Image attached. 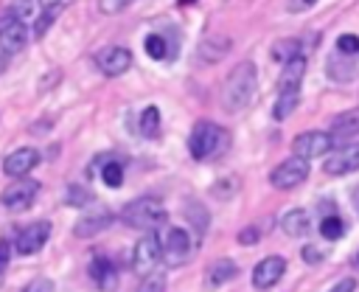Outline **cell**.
I'll use <instances>...</instances> for the list:
<instances>
[{
    "label": "cell",
    "mask_w": 359,
    "mask_h": 292,
    "mask_svg": "<svg viewBox=\"0 0 359 292\" xmlns=\"http://www.w3.org/2000/svg\"><path fill=\"white\" fill-rule=\"evenodd\" d=\"M230 146V132L216 124V121H196L194 129H191V138H188V149H191V157L194 160H216L227 152Z\"/></svg>",
    "instance_id": "6da1fadb"
},
{
    "label": "cell",
    "mask_w": 359,
    "mask_h": 292,
    "mask_svg": "<svg viewBox=\"0 0 359 292\" xmlns=\"http://www.w3.org/2000/svg\"><path fill=\"white\" fill-rule=\"evenodd\" d=\"M255 81H258V73H255V65L252 62H238L227 79H224V87H222V107L227 112H241L252 93H255Z\"/></svg>",
    "instance_id": "7a4b0ae2"
},
{
    "label": "cell",
    "mask_w": 359,
    "mask_h": 292,
    "mask_svg": "<svg viewBox=\"0 0 359 292\" xmlns=\"http://www.w3.org/2000/svg\"><path fill=\"white\" fill-rule=\"evenodd\" d=\"M165 219H168V213H165L160 197H154V194H143V197L126 202L121 211V222L129 227H137V230H154Z\"/></svg>",
    "instance_id": "3957f363"
},
{
    "label": "cell",
    "mask_w": 359,
    "mask_h": 292,
    "mask_svg": "<svg viewBox=\"0 0 359 292\" xmlns=\"http://www.w3.org/2000/svg\"><path fill=\"white\" fill-rule=\"evenodd\" d=\"M160 261H163L160 239H157L154 233H146V236L135 244V250H132V270H135L140 278H149V275L157 272Z\"/></svg>",
    "instance_id": "277c9868"
},
{
    "label": "cell",
    "mask_w": 359,
    "mask_h": 292,
    "mask_svg": "<svg viewBox=\"0 0 359 292\" xmlns=\"http://www.w3.org/2000/svg\"><path fill=\"white\" fill-rule=\"evenodd\" d=\"M306 177H309V160L294 157V154L286 157L283 163H278V166L269 171V182H272L275 188H280V191H292V188L303 185Z\"/></svg>",
    "instance_id": "5b68a950"
},
{
    "label": "cell",
    "mask_w": 359,
    "mask_h": 292,
    "mask_svg": "<svg viewBox=\"0 0 359 292\" xmlns=\"http://www.w3.org/2000/svg\"><path fill=\"white\" fill-rule=\"evenodd\" d=\"M160 250H163V261L168 267H177L185 264L188 255L194 253V239L188 236L185 227H168L165 236L160 239Z\"/></svg>",
    "instance_id": "8992f818"
},
{
    "label": "cell",
    "mask_w": 359,
    "mask_h": 292,
    "mask_svg": "<svg viewBox=\"0 0 359 292\" xmlns=\"http://www.w3.org/2000/svg\"><path fill=\"white\" fill-rule=\"evenodd\" d=\"M331 149H334L331 132H320V129L300 132V135L292 140V154H294V157H303V160L323 157V154H328Z\"/></svg>",
    "instance_id": "52a82bcc"
},
{
    "label": "cell",
    "mask_w": 359,
    "mask_h": 292,
    "mask_svg": "<svg viewBox=\"0 0 359 292\" xmlns=\"http://www.w3.org/2000/svg\"><path fill=\"white\" fill-rule=\"evenodd\" d=\"M39 194V182L36 180H28V177H20L17 182H11L3 194H0V202L8 208V211H25L34 205Z\"/></svg>",
    "instance_id": "ba28073f"
},
{
    "label": "cell",
    "mask_w": 359,
    "mask_h": 292,
    "mask_svg": "<svg viewBox=\"0 0 359 292\" xmlns=\"http://www.w3.org/2000/svg\"><path fill=\"white\" fill-rule=\"evenodd\" d=\"M359 168V140L356 143H345L339 149H334L331 154H325V163H323V171L331 174V177H342V174H351Z\"/></svg>",
    "instance_id": "9c48e42d"
},
{
    "label": "cell",
    "mask_w": 359,
    "mask_h": 292,
    "mask_svg": "<svg viewBox=\"0 0 359 292\" xmlns=\"http://www.w3.org/2000/svg\"><path fill=\"white\" fill-rule=\"evenodd\" d=\"M95 65H98V70L104 76L115 79V76H123L132 67V53L126 48H121V45H107V48H101L95 53Z\"/></svg>",
    "instance_id": "30bf717a"
},
{
    "label": "cell",
    "mask_w": 359,
    "mask_h": 292,
    "mask_svg": "<svg viewBox=\"0 0 359 292\" xmlns=\"http://www.w3.org/2000/svg\"><path fill=\"white\" fill-rule=\"evenodd\" d=\"M48 236H50V222H31L17 233L14 247H17L20 255H34V253H39L45 247Z\"/></svg>",
    "instance_id": "8fae6325"
},
{
    "label": "cell",
    "mask_w": 359,
    "mask_h": 292,
    "mask_svg": "<svg viewBox=\"0 0 359 292\" xmlns=\"http://www.w3.org/2000/svg\"><path fill=\"white\" fill-rule=\"evenodd\" d=\"M283 272H286V258L283 255H266L252 270V286L255 289H269L283 278Z\"/></svg>",
    "instance_id": "7c38bea8"
},
{
    "label": "cell",
    "mask_w": 359,
    "mask_h": 292,
    "mask_svg": "<svg viewBox=\"0 0 359 292\" xmlns=\"http://www.w3.org/2000/svg\"><path fill=\"white\" fill-rule=\"evenodd\" d=\"M28 42V31L22 25V20H17L14 14H6L0 17V48L3 53H17L22 51Z\"/></svg>",
    "instance_id": "4fadbf2b"
},
{
    "label": "cell",
    "mask_w": 359,
    "mask_h": 292,
    "mask_svg": "<svg viewBox=\"0 0 359 292\" xmlns=\"http://www.w3.org/2000/svg\"><path fill=\"white\" fill-rule=\"evenodd\" d=\"M39 163V152L36 149H31V146H22V149H14L6 160H3V171L8 174V177H28V171L34 168Z\"/></svg>",
    "instance_id": "5bb4252c"
},
{
    "label": "cell",
    "mask_w": 359,
    "mask_h": 292,
    "mask_svg": "<svg viewBox=\"0 0 359 292\" xmlns=\"http://www.w3.org/2000/svg\"><path fill=\"white\" fill-rule=\"evenodd\" d=\"M112 225V211L109 208H104V205H98L95 211H90V213H84V216H79V222H76V236L79 239H90V236H95V233H101V230H107Z\"/></svg>",
    "instance_id": "9a60e30c"
},
{
    "label": "cell",
    "mask_w": 359,
    "mask_h": 292,
    "mask_svg": "<svg viewBox=\"0 0 359 292\" xmlns=\"http://www.w3.org/2000/svg\"><path fill=\"white\" fill-rule=\"evenodd\" d=\"M90 278H93V284H95L101 292H115V286H118V270H115L112 258L95 255V258L90 261Z\"/></svg>",
    "instance_id": "2e32d148"
},
{
    "label": "cell",
    "mask_w": 359,
    "mask_h": 292,
    "mask_svg": "<svg viewBox=\"0 0 359 292\" xmlns=\"http://www.w3.org/2000/svg\"><path fill=\"white\" fill-rule=\"evenodd\" d=\"M306 76V56H297L283 65L278 79V93H300V81Z\"/></svg>",
    "instance_id": "e0dca14e"
},
{
    "label": "cell",
    "mask_w": 359,
    "mask_h": 292,
    "mask_svg": "<svg viewBox=\"0 0 359 292\" xmlns=\"http://www.w3.org/2000/svg\"><path fill=\"white\" fill-rule=\"evenodd\" d=\"M356 135H359V107H353V109H348V112H342V115H337L331 121V138H334V143L337 140H351Z\"/></svg>",
    "instance_id": "ac0fdd59"
},
{
    "label": "cell",
    "mask_w": 359,
    "mask_h": 292,
    "mask_svg": "<svg viewBox=\"0 0 359 292\" xmlns=\"http://www.w3.org/2000/svg\"><path fill=\"white\" fill-rule=\"evenodd\" d=\"M309 227H311V219H309V213H306L303 208H292V211H286V213L280 216V230H283L286 236H292V239L306 236Z\"/></svg>",
    "instance_id": "d6986e66"
},
{
    "label": "cell",
    "mask_w": 359,
    "mask_h": 292,
    "mask_svg": "<svg viewBox=\"0 0 359 292\" xmlns=\"http://www.w3.org/2000/svg\"><path fill=\"white\" fill-rule=\"evenodd\" d=\"M325 73L334 81H348V79L356 76V62H353V56H342V53L334 51L331 59H328V65H325Z\"/></svg>",
    "instance_id": "ffe728a7"
},
{
    "label": "cell",
    "mask_w": 359,
    "mask_h": 292,
    "mask_svg": "<svg viewBox=\"0 0 359 292\" xmlns=\"http://www.w3.org/2000/svg\"><path fill=\"white\" fill-rule=\"evenodd\" d=\"M269 53H272V59L280 62V65H286V62H292V59H297V56H306V53H303V39H297V36L278 39V42L269 48Z\"/></svg>",
    "instance_id": "44dd1931"
},
{
    "label": "cell",
    "mask_w": 359,
    "mask_h": 292,
    "mask_svg": "<svg viewBox=\"0 0 359 292\" xmlns=\"http://www.w3.org/2000/svg\"><path fill=\"white\" fill-rule=\"evenodd\" d=\"M238 275V267L233 258H216L210 267H208V284L210 286H222L227 281H233Z\"/></svg>",
    "instance_id": "7402d4cb"
},
{
    "label": "cell",
    "mask_w": 359,
    "mask_h": 292,
    "mask_svg": "<svg viewBox=\"0 0 359 292\" xmlns=\"http://www.w3.org/2000/svg\"><path fill=\"white\" fill-rule=\"evenodd\" d=\"M227 51H230V39H224V36H208V39L199 45V56H202L205 62H219Z\"/></svg>",
    "instance_id": "603a6c76"
},
{
    "label": "cell",
    "mask_w": 359,
    "mask_h": 292,
    "mask_svg": "<svg viewBox=\"0 0 359 292\" xmlns=\"http://www.w3.org/2000/svg\"><path fill=\"white\" fill-rule=\"evenodd\" d=\"M101 180L109 185V188H118L121 182H123V163L118 160V157H101Z\"/></svg>",
    "instance_id": "cb8c5ba5"
},
{
    "label": "cell",
    "mask_w": 359,
    "mask_h": 292,
    "mask_svg": "<svg viewBox=\"0 0 359 292\" xmlns=\"http://www.w3.org/2000/svg\"><path fill=\"white\" fill-rule=\"evenodd\" d=\"M137 129H140V135L149 138V140L157 138V135H160V109H157V107H146V109L140 112Z\"/></svg>",
    "instance_id": "d4e9b609"
},
{
    "label": "cell",
    "mask_w": 359,
    "mask_h": 292,
    "mask_svg": "<svg viewBox=\"0 0 359 292\" xmlns=\"http://www.w3.org/2000/svg\"><path fill=\"white\" fill-rule=\"evenodd\" d=\"M297 101H300V93H278V101H275V107H272V118H275V121L289 118V115L294 112Z\"/></svg>",
    "instance_id": "484cf974"
},
{
    "label": "cell",
    "mask_w": 359,
    "mask_h": 292,
    "mask_svg": "<svg viewBox=\"0 0 359 292\" xmlns=\"http://www.w3.org/2000/svg\"><path fill=\"white\" fill-rule=\"evenodd\" d=\"M143 51L149 53V59H168V56H171V51H168V45H165V36H163V34H149V36L143 39Z\"/></svg>",
    "instance_id": "4316f807"
},
{
    "label": "cell",
    "mask_w": 359,
    "mask_h": 292,
    "mask_svg": "<svg viewBox=\"0 0 359 292\" xmlns=\"http://www.w3.org/2000/svg\"><path fill=\"white\" fill-rule=\"evenodd\" d=\"M320 233H323V239H328V241L342 239V233H345V222H342V216H337V213L323 216V222H320Z\"/></svg>",
    "instance_id": "83f0119b"
},
{
    "label": "cell",
    "mask_w": 359,
    "mask_h": 292,
    "mask_svg": "<svg viewBox=\"0 0 359 292\" xmlns=\"http://www.w3.org/2000/svg\"><path fill=\"white\" fill-rule=\"evenodd\" d=\"M93 202V194L84 188V185H67L65 188V205H70V208H84V205H90Z\"/></svg>",
    "instance_id": "f1b7e54d"
},
{
    "label": "cell",
    "mask_w": 359,
    "mask_h": 292,
    "mask_svg": "<svg viewBox=\"0 0 359 292\" xmlns=\"http://www.w3.org/2000/svg\"><path fill=\"white\" fill-rule=\"evenodd\" d=\"M62 14V6H50V8H45L42 14H39V20H36V25H34V36H45L48 34V28L53 25V20Z\"/></svg>",
    "instance_id": "f546056e"
},
{
    "label": "cell",
    "mask_w": 359,
    "mask_h": 292,
    "mask_svg": "<svg viewBox=\"0 0 359 292\" xmlns=\"http://www.w3.org/2000/svg\"><path fill=\"white\" fill-rule=\"evenodd\" d=\"M188 219H191V225H194V230H196L199 236L208 230V211H205L199 202H191V205H188Z\"/></svg>",
    "instance_id": "4dcf8cb0"
},
{
    "label": "cell",
    "mask_w": 359,
    "mask_h": 292,
    "mask_svg": "<svg viewBox=\"0 0 359 292\" xmlns=\"http://www.w3.org/2000/svg\"><path fill=\"white\" fill-rule=\"evenodd\" d=\"M337 53H342V56H359V36L356 34H339L337 36Z\"/></svg>",
    "instance_id": "1f68e13d"
},
{
    "label": "cell",
    "mask_w": 359,
    "mask_h": 292,
    "mask_svg": "<svg viewBox=\"0 0 359 292\" xmlns=\"http://www.w3.org/2000/svg\"><path fill=\"white\" fill-rule=\"evenodd\" d=\"M129 3H132V0H98V8H101L104 14H118V11H123Z\"/></svg>",
    "instance_id": "d6a6232c"
},
{
    "label": "cell",
    "mask_w": 359,
    "mask_h": 292,
    "mask_svg": "<svg viewBox=\"0 0 359 292\" xmlns=\"http://www.w3.org/2000/svg\"><path fill=\"white\" fill-rule=\"evenodd\" d=\"M163 278L160 275H149V278H143V284H140V289L137 292H163Z\"/></svg>",
    "instance_id": "836d02e7"
},
{
    "label": "cell",
    "mask_w": 359,
    "mask_h": 292,
    "mask_svg": "<svg viewBox=\"0 0 359 292\" xmlns=\"http://www.w3.org/2000/svg\"><path fill=\"white\" fill-rule=\"evenodd\" d=\"M22 292H56V289H53V281H48V278H36V281H31Z\"/></svg>",
    "instance_id": "e575fe53"
},
{
    "label": "cell",
    "mask_w": 359,
    "mask_h": 292,
    "mask_svg": "<svg viewBox=\"0 0 359 292\" xmlns=\"http://www.w3.org/2000/svg\"><path fill=\"white\" fill-rule=\"evenodd\" d=\"M31 6H34L31 0H17V3L8 8V14H14L17 20H22V17H28V14H31Z\"/></svg>",
    "instance_id": "d590c367"
},
{
    "label": "cell",
    "mask_w": 359,
    "mask_h": 292,
    "mask_svg": "<svg viewBox=\"0 0 359 292\" xmlns=\"http://www.w3.org/2000/svg\"><path fill=\"white\" fill-rule=\"evenodd\" d=\"M328 292H356V281L353 278H339Z\"/></svg>",
    "instance_id": "8d00e7d4"
},
{
    "label": "cell",
    "mask_w": 359,
    "mask_h": 292,
    "mask_svg": "<svg viewBox=\"0 0 359 292\" xmlns=\"http://www.w3.org/2000/svg\"><path fill=\"white\" fill-rule=\"evenodd\" d=\"M238 241H241V244H255V241H258V227H252V225L244 227V230L238 233Z\"/></svg>",
    "instance_id": "74e56055"
},
{
    "label": "cell",
    "mask_w": 359,
    "mask_h": 292,
    "mask_svg": "<svg viewBox=\"0 0 359 292\" xmlns=\"http://www.w3.org/2000/svg\"><path fill=\"white\" fill-rule=\"evenodd\" d=\"M317 0H286V8L292 11V14H297V11H306V8H311Z\"/></svg>",
    "instance_id": "f35d334b"
},
{
    "label": "cell",
    "mask_w": 359,
    "mask_h": 292,
    "mask_svg": "<svg viewBox=\"0 0 359 292\" xmlns=\"http://www.w3.org/2000/svg\"><path fill=\"white\" fill-rule=\"evenodd\" d=\"M8 255H11V244L6 239H0V272L8 267Z\"/></svg>",
    "instance_id": "ab89813d"
},
{
    "label": "cell",
    "mask_w": 359,
    "mask_h": 292,
    "mask_svg": "<svg viewBox=\"0 0 359 292\" xmlns=\"http://www.w3.org/2000/svg\"><path fill=\"white\" fill-rule=\"evenodd\" d=\"M303 258H306L309 264H317V261L323 258V253H320L317 247H311V244H306V247H303Z\"/></svg>",
    "instance_id": "60d3db41"
},
{
    "label": "cell",
    "mask_w": 359,
    "mask_h": 292,
    "mask_svg": "<svg viewBox=\"0 0 359 292\" xmlns=\"http://www.w3.org/2000/svg\"><path fill=\"white\" fill-rule=\"evenodd\" d=\"M45 8H50V6H65V0H39Z\"/></svg>",
    "instance_id": "b9f144b4"
},
{
    "label": "cell",
    "mask_w": 359,
    "mask_h": 292,
    "mask_svg": "<svg viewBox=\"0 0 359 292\" xmlns=\"http://www.w3.org/2000/svg\"><path fill=\"white\" fill-rule=\"evenodd\" d=\"M351 199H353V208H356V211H359V185H356V188H353V197H351Z\"/></svg>",
    "instance_id": "7bdbcfd3"
},
{
    "label": "cell",
    "mask_w": 359,
    "mask_h": 292,
    "mask_svg": "<svg viewBox=\"0 0 359 292\" xmlns=\"http://www.w3.org/2000/svg\"><path fill=\"white\" fill-rule=\"evenodd\" d=\"M353 267L359 270V250H356V255H353Z\"/></svg>",
    "instance_id": "ee69618b"
},
{
    "label": "cell",
    "mask_w": 359,
    "mask_h": 292,
    "mask_svg": "<svg viewBox=\"0 0 359 292\" xmlns=\"http://www.w3.org/2000/svg\"><path fill=\"white\" fill-rule=\"evenodd\" d=\"M177 3H180V6H188V3H194V0H177Z\"/></svg>",
    "instance_id": "f6af8a7d"
}]
</instances>
